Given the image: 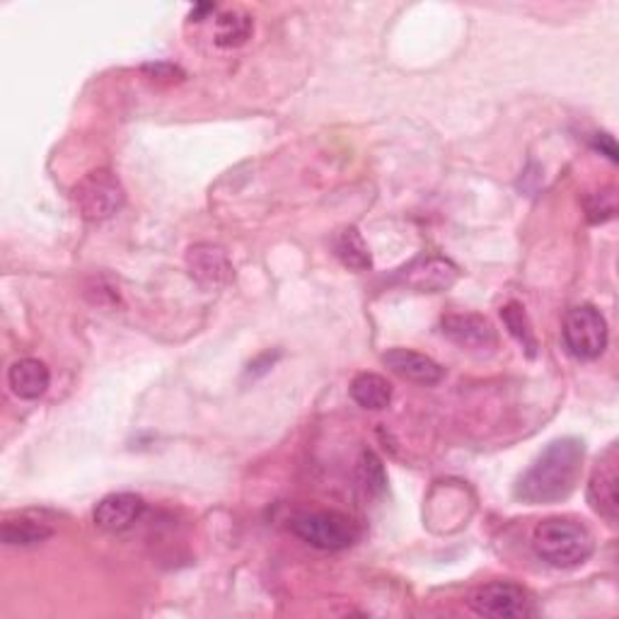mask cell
<instances>
[{"label":"cell","mask_w":619,"mask_h":619,"mask_svg":"<svg viewBox=\"0 0 619 619\" xmlns=\"http://www.w3.org/2000/svg\"><path fill=\"white\" fill-rule=\"evenodd\" d=\"M586 445L579 439H559L549 443L540 457L527 467L515 484V497L523 503H557L573 494L583 472Z\"/></svg>","instance_id":"6da1fadb"},{"label":"cell","mask_w":619,"mask_h":619,"mask_svg":"<svg viewBox=\"0 0 619 619\" xmlns=\"http://www.w3.org/2000/svg\"><path fill=\"white\" fill-rule=\"evenodd\" d=\"M535 554L554 569H573L588 561L595 540L593 533L576 518H545L533 533Z\"/></svg>","instance_id":"7a4b0ae2"},{"label":"cell","mask_w":619,"mask_h":619,"mask_svg":"<svg viewBox=\"0 0 619 619\" xmlns=\"http://www.w3.org/2000/svg\"><path fill=\"white\" fill-rule=\"evenodd\" d=\"M73 203L85 221L102 223L124 209L126 189L112 170H93L73 187Z\"/></svg>","instance_id":"3957f363"},{"label":"cell","mask_w":619,"mask_h":619,"mask_svg":"<svg viewBox=\"0 0 619 619\" xmlns=\"http://www.w3.org/2000/svg\"><path fill=\"white\" fill-rule=\"evenodd\" d=\"M289 527L303 542L325 549V552H339V549L351 547L361 537V527L349 515L337 511L301 513L295 515Z\"/></svg>","instance_id":"277c9868"},{"label":"cell","mask_w":619,"mask_h":619,"mask_svg":"<svg viewBox=\"0 0 619 619\" xmlns=\"http://www.w3.org/2000/svg\"><path fill=\"white\" fill-rule=\"evenodd\" d=\"M561 335H564L567 349L581 361H593L603 357L607 349V339H610L603 313L593 305H579L569 310Z\"/></svg>","instance_id":"5b68a950"},{"label":"cell","mask_w":619,"mask_h":619,"mask_svg":"<svg viewBox=\"0 0 619 619\" xmlns=\"http://www.w3.org/2000/svg\"><path fill=\"white\" fill-rule=\"evenodd\" d=\"M469 607L481 617L494 619H521L533 615V600L527 593L509 581H497L481 586L469 598Z\"/></svg>","instance_id":"8992f818"},{"label":"cell","mask_w":619,"mask_h":619,"mask_svg":"<svg viewBox=\"0 0 619 619\" xmlns=\"http://www.w3.org/2000/svg\"><path fill=\"white\" fill-rule=\"evenodd\" d=\"M588 503L591 509L603 515L607 523H617L619 515V455L617 443L607 448L598 465H595L588 481Z\"/></svg>","instance_id":"52a82bcc"},{"label":"cell","mask_w":619,"mask_h":619,"mask_svg":"<svg viewBox=\"0 0 619 619\" xmlns=\"http://www.w3.org/2000/svg\"><path fill=\"white\" fill-rule=\"evenodd\" d=\"M187 269L191 279H197L201 285H225L235 277L225 249L211 243H199L187 249Z\"/></svg>","instance_id":"ba28073f"},{"label":"cell","mask_w":619,"mask_h":619,"mask_svg":"<svg viewBox=\"0 0 619 619\" xmlns=\"http://www.w3.org/2000/svg\"><path fill=\"white\" fill-rule=\"evenodd\" d=\"M143 511H145V501L139 494L119 491V494H109L97 503L93 518L100 530L124 533L141 521Z\"/></svg>","instance_id":"9c48e42d"},{"label":"cell","mask_w":619,"mask_h":619,"mask_svg":"<svg viewBox=\"0 0 619 619\" xmlns=\"http://www.w3.org/2000/svg\"><path fill=\"white\" fill-rule=\"evenodd\" d=\"M383 363L395 375L405 377V381L409 383H419V385H439L445 375V371L433 359L423 357V353L419 351L402 349V347L387 349L383 353Z\"/></svg>","instance_id":"30bf717a"},{"label":"cell","mask_w":619,"mask_h":619,"mask_svg":"<svg viewBox=\"0 0 619 619\" xmlns=\"http://www.w3.org/2000/svg\"><path fill=\"white\" fill-rule=\"evenodd\" d=\"M441 331L463 349H494L497 329L487 317L479 315H448L443 317Z\"/></svg>","instance_id":"8fae6325"},{"label":"cell","mask_w":619,"mask_h":619,"mask_svg":"<svg viewBox=\"0 0 619 619\" xmlns=\"http://www.w3.org/2000/svg\"><path fill=\"white\" fill-rule=\"evenodd\" d=\"M8 385L20 399H39L51 385V373L39 359H20L10 365Z\"/></svg>","instance_id":"7c38bea8"},{"label":"cell","mask_w":619,"mask_h":619,"mask_svg":"<svg viewBox=\"0 0 619 619\" xmlns=\"http://www.w3.org/2000/svg\"><path fill=\"white\" fill-rule=\"evenodd\" d=\"M455 281H457L455 264H451L448 259H439V257L421 261L405 273V283L409 285V289H414L419 293L448 291Z\"/></svg>","instance_id":"4fadbf2b"},{"label":"cell","mask_w":619,"mask_h":619,"mask_svg":"<svg viewBox=\"0 0 619 619\" xmlns=\"http://www.w3.org/2000/svg\"><path fill=\"white\" fill-rule=\"evenodd\" d=\"M54 535V527L32 513H20L13 518H5L3 527H0V540L8 547H37L47 542Z\"/></svg>","instance_id":"5bb4252c"},{"label":"cell","mask_w":619,"mask_h":619,"mask_svg":"<svg viewBox=\"0 0 619 619\" xmlns=\"http://www.w3.org/2000/svg\"><path fill=\"white\" fill-rule=\"evenodd\" d=\"M349 389H351L353 402L363 409L381 411V409H387L389 402H393V387H389V383L383 375L361 373L353 377Z\"/></svg>","instance_id":"9a60e30c"},{"label":"cell","mask_w":619,"mask_h":619,"mask_svg":"<svg viewBox=\"0 0 619 619\" xmlns=\"http://www.w3.org/2000/svg\"><path fill=\"white\" fill-rule=\"evenodd\" d=\"M252 17L240 13V10H227V13L218 15L215 20V34H213V42L218 44L221 49H235V47H243V44L252 37Z\"/></svg>","instance_id":"2e32d148"},{"label":"cell","mask_w":619,"mask_h":619,"mask_svg":"<svg viewBox=\"0 0 619 619\" xmlns=\"http://www.w3.org/2000/svg\"><path fill=\"white\" fill-rule=\"evenodd\" d=\"M335 252H337L339 261H341L347 269L365 271V269L373 267L371 249H369V245H365V240H363V235L357 231V227H343V231L337 235Z\"/></svg>","instance_id":"e0dca14e"},{"label":"cell","mask_w":619,"mask_h":619,"mask_svg":"<svg viewBox=\"0 0 619 619\" xmlns=\"http://www.w3.org/2000/svg\"><path fill=\"white\" fill-rule=\"evenodd\" d=\"M501 319H503V325H506V329L511 331V337L525 349L527 357L535 359L537 339H535V331L530 327V319H527L523 305L509 303L506 307H501Z\"/></svg>","instance_id":"ac0fdd59"},{"label":"cell","mask_w":619,"mask_h":619,"mask_svg":"<svg viewBox=\"0 0 619 619\" xmlns=\"http://www.w3.org/2000/svg\"><path fill=\"white\" fill-rule=\"evenodd\" d=\"M359 484L369 497H381L387 489L383 460L373 451H365L359 460Z\"/></svg>","instance_id":"d6986e66"},{"label":"cell","mask_w":619,"mask_h":619,"mask_svg":"<svg viewBox=\"0 0 619 619\" xmlns=\"http://www.w3.org/2000/svg\"><path fill=\"white\" fill-rule=\"evenodd\" d=\"M586 211H588V221L591 223H605L610 221L617 211V199L612 189H603L595 191L586 201Z\"/></svg>","instance_id":"ffe728a7"},{"label":"cell","mask_w":619,"mask_h":619,"mask_svg":"<svg viewBox=\"0 0 619 619\" xmlns=\"http://www.w3.org/2000/svg\"><path fill=\"white\" fill-rule=\"evenodd\" d=\"M593 148H595V151H600L603 155H607V160H612V163H617V145H615L612 136L595 133L593 136Z\"/></svg>","instance_id":"44dd1931"},{"label":"cell","mask_w":619,"mask_h":619,"mask_svg":"<svg viewBox=\"0 0 619 619\" xmlns=\"http://www.w3.org/2000/svg\"><path fill=\"white\" fill-rule=\"evenodd\" d=\"M211 13H215V5H211V3H203V5L191 8L189 17H191L194 22H201V20H206V15H211Z\"/></svg>","instance_id":"7402d4cb"}]
</instances>
